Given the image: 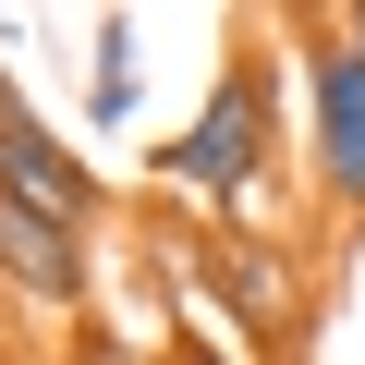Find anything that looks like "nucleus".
I'll list each match as a JSON object with an SVG mask.
<instances>
[{
	"label": "nucleus",
	"mask_w": 365,
	"mask_h": 365,
	"mask_svg": "<svg viewBox=\"0 0 365 365\" xmlns=\"http://www.w3.org/2000/svg\"><path fill=\"white\" fill-rule=\"evenodd\" d=\"M134 110H146V13H98L86 25V98H73V122L110 146V134H134Z\"/></svg>",
	"instance_id": "5"
},
{
	"label": "nucleus",
	"mask_w": 365,
	"mask_h": 365,
	"mask_svg": "<svg viewBox=\"0 0 365 365\" xmlns=\"http://www.w3.org/2000/svg\"><path fill=\"white\" fill-rule=\"evenodd\" d=\"M158 353H170V341H158V329H122V317H86V329L61 341V365H158Z\"/></svg>",
	"instance_id": "6"
},
{
	"label": "nucleus",
	"mask_w": 365,
	"mask_h": 365,
	"mask_svg": "<svg viewBox=\"0 0 365 365\" xmlns=\"http://www.w3.org/2000/svg\"><path fill=\"white\" fill-rule=\"evenodd\" d=\"M0 317H13V292H0Z\"/></svg>",
	"instance_id": "9"
},
{
	"label": "nucleus",
	"mask_w": 365,
	"mask_h": 365,
	"mask_svg": "<svg viewBox=\"0 0 365 365\" xmlns=\"http://www.w3.org/2000/svg\"><path fill=\"white\" fill-rule=\"evenodd\" d=\"M158 244H182V280L207 292V329H220V341H244L256 365H292V353H304V329H317V280L292 268L280 232L182 220V232H158Z\"/></svg>",
	"instance_id": "3"
},
{
	"label": "nucleus",
	"mask_w": 365,
	"mask_h": 365,
	"mask_svg": "<svg viewBox=\"0 0 365 365\" xmlns=\"http://www.w3.org/2000/svg\"><path fill=\"white\" fill-rule=\"evenodd\" d=\"M280 61H292V158L317 207L365 232V49L341 13H280Z\"/></svg>",
	"instance_id": "2"
},
{
	"label": "nucleus",
	"mask_w": 365,
	"mask_h": 365,
	"mask_svg": "<svg viewBox=\"0 0 365 365\" xmlns=\"http://www.w3.org/2000/svg\"><path fill=\"white\" fill-rule=\"evenodd\" d=\"M341 25H353V49H365V0H353V13H341Z\"/></svg>",
	"instance_id": "8"
},
{
	"label": "nucleus",
	"mask_w": 365,
	"mask_h": 365,
	"mask_svg": "<svg viewBox=\"0 0 365 365\" xmlns=\"http://www.w3.org/2000/svg\"><path fill=\"white\" fill-rule=\"evenodd\" d=\"M158 365H256V353H244V341H220V329H207V317H182V341H170V353H158Z\"/></svg>",
	"instance_id": "7"
},
{
	"label": "nucleus",
	"mask_w": 365,
	"mask_h": 365,
	"mask_svg": "<svg viewBox=\"0 0 365 365\" xmlns=\"http://www.w3.org/2000/svg\"><path fill=\"white\" fill-rule=\"evenodd\" d=\"M280 86H292L280 25H232L207 98L146 146V195H182V207L220 220V232H256L268 182H280Z\"/></svg>",
	"instance_id": "1"
},
{
	"label": "nucleus",
	"mask_w": 365,
	"mask_h": 365,
	"mask_svg": "<svg viewBox=\"0 0 365 365\" xmlns=\"http://www.w3.org/2000/svg\"><path fill=\"white\" fill-rule=\"evenodd\" d=\"M0 292H13V317L86 329L98 292H110V244L73 232V220H37V207H0Z\"/></svg>",
	"instance_id": "4"
}]
</instances>
